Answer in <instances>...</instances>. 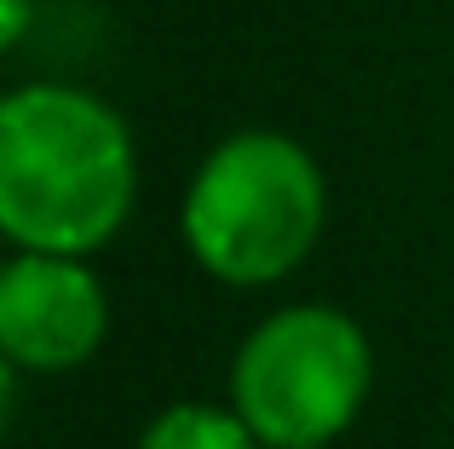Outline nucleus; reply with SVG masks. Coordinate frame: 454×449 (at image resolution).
<instances>
[{
	"mask_svg": "<svg viewBox=\"0 0 454 449\" xmlns=\"http://www.w3.org/2000/svg\"><path fill=\"white\" fill-rule=\"evenodd\" d=\"M133 208V138L75 87L0 98V236L23 254H92Z\"/></svg>",
	"mask_w": 454,
	"mask_h": 449,
	"instance_id": "f257e3e1",
	"label": "nucleus"
},
{
	"mask_svg": "<svg viewBox=\"0 0 454 449\" xmlns=\"http://www.w3.org/2000/svg\"><path fill=\"white\" fill-rule=\"evenodd\" d=\"M322 208V173L294 138L236 133L190 179L184 242L219 282L259 288L310 254Z\"/></svg>",
	"mask_w": 454,
	"mask_h": 449,
	"instance_id": "f03ea898",
	"label": "nucleus"
},
{
	"mask_svg": "<svg viewBox=\"0 0 454 449\" xmlns=\"http://www.w3.org/2000/svg\"><path fill=\"white\" fill-rule=\"evenodd\" d=\"M374 381L363 328L328 305H294L247 335L231 369L236 415L270 449H317L356 421Z\"/></svg>",
	"mask_w": 454,
	"mask_h": 449,
	"instance_id": "7ed1b4c3",
	"label": "nucleus"
},
{
	"mask_svg": "<svg viewBox=\"0 0 454 449\" xmlns=\"http://www.w3.org/2000/svg\"><path fill=\"white\" fill-rule=\"evenodd\" d=\"M110 305L81 259L18 254L0 265V351L18 369H75L98 351Z\"/></svg>",
	"mask_w": 454,
	"mask_h": 449,
	"instance_id": "20e7f679",
	"label": "nucleus"
},
{
	"mask_svg": "<svg viewBox=\"0 0 454 449\" xmlns=\"http://www.w3.org/2000/svg\"><path fill=\"white\" fill-rule=\"evenodd\" d=\"M138 449H259L254 427L236 409H213V404H173L145 427Z\"/></svg>",
	"mask_w": 454,
	"mask_h": 449,
	"instance_id": "39448f33",
	"label": "nucleus"
},
{
	"mask_svg": "<svg viewBox=\"0 0 454 449\" xmlns=\"http://www.w3.org/2000/svg\"><path fill=\"white\" fill-rule=\"evenodd\" d=\"M23 29H29V0H0V52L23 41Z\"/></svg>",
	"mask_w": 454,
	"mask_h": 449,
	"instance_id": "423d86ee",
	"label": "nucleus"
},
{
	"mask_svg": "<svg viewBox=\"0 0 454 449\" xmlns=\"http://www.w3.org/2000/svg\"><path fill=\"white\" fill-rule=\"evenodd\" d=\"M12 398H18V381H12V358L0 351V427L12 421Z\"/></svg>",
	"mask_w": 454,
	"mask_h": 449,
	"instance_id": "0eeeda50",
	"label": "nucleus"
}]
</instances>
